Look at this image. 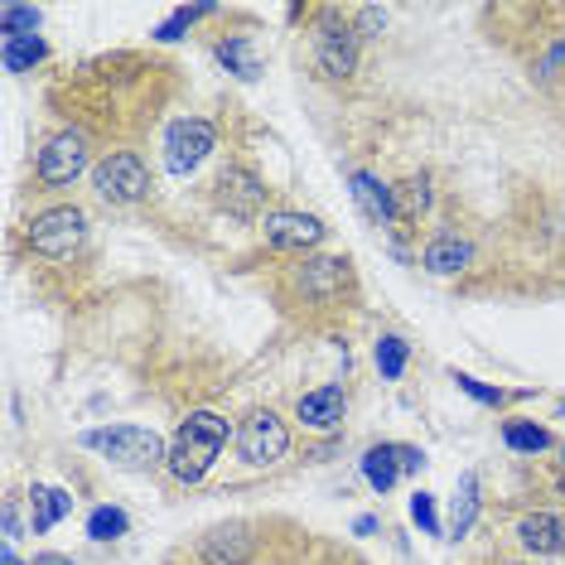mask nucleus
<instances>
[{
    "mask_svg": "<svg viewBox=\"0 0 565 565\" xmlns=\"http://www.w3.org/2000/svg\"><path fill=\"white\" fill-rule=\"evenodd\" d=\"M411 522H416L426 536H440V512H435V493H426V488H416V493H411Z\"/></svg>",
    "mask_w": 565,
    "mask_h": 565,
    "instance_id": "27",
    "label": "nucleus"
},
{
    "mask_svg": "<svg viewBox=\"0 0 565 565\" xmlns=\"http://www.w3.org/2000/svg\"><path fill=\"white\" fill-rule=\"evenodd\" d=\"M455 387L465 392V396H473V402H483V406H503V402H512V392H503V387H483L479 377H469V372H455Z\"/></svg>",
    "mask_w": 565,
    "mask_h": 565,
    "instance_id": "28",
    "label": "nucleus"
},
{
    "mask_svg": "<svg viewBox=\"0 0 565 565\" xmlns=\"http://www.w3.org/2000/svg\"><path fill=\"white\" fill-rule=\"evenodd\" d=\"M83 445L97 449V455H107L111 465H121V469H156V465H164V455H170V445H164L156 430H146V426L87 430Z\"/></svg>",
    "mask_w": 565,
    "mask_h": 565,
    "instance_id": "2",
    "label": "nucleus"
},
{
    "mask_svg": "<svg viewBox=\"0 0 565 565\" xmlns=\"http://www.w3.org/2000/svg\"><path fill=\"white\" fill-rule=\"evenodd\" d=\"M353 199L358 209H363L377 227H396V199H392V184H382V179H372L367 170L353 174Z\"/></svg>",
    "mask_w": 565,
    "mask_h": 565,
    "instance_id": "16",
    "label": "nucleus"
},
{
    "mask_svg": "<svg viewBox=\"0 0 565 565\" xmlns=\"http://www.w3.org/2000/svg\"><path fill=\"white\" fill-rule=\"evenodd\" d=\"M518 542L532 551V556H561L565 551V522L556 512H526L518 522Z\"/></svg>",
    "mask_w": 565,
    "mask_h": 565,
    "instance_id": "14",
    "label": "nucleus"
},
{
    "mask_svg": "<svg viewBox=\"0 0 565 565\" xmlns=\"http://www.w3.org/2000/svg\"><path fill=\"white\" fill-rule=\"evenodd\" d=\"M503 445L518 449V455H542V449H551V430L526 426V420H508V426H503Z\"/></svg>",
    "mask_w": 565,
    "mask_h": 565,
    "instance_id": "24",
    "label": "nucleus"
},
{
    "mask_svg": "<svg viewBox=\"0 0 565 565\" xmlns=\"http://www.w3.org/2000/svg\"><path fill=\"white\" fill-rule=\"evenodd\" d=\"M266 199H271V189H266V179L247 170V164H227V170L217 174V209L227 217H237V223H256V217L266 213Z\"/></svg>",
    "mask_w": 565,
    "mask_h": 565,
    "instance_id": "5",
    "label": "nucleus"
},
{
    "mask_svg": "<svg viewBox=\"0 0 565 565\" xmlns=\"http://www.w3.org/2000/svg\"><path fill=\"white\" fill-rule=\"evenodd\" d=\"M126 532H131V518L121 508H93V518H87V536L93 542H117Z\"/></svg>",
    "mask_w": 565,
    "mask_h": 565,
    "instance_id": "25",
    "label": "nucleus"
},
{
    "mask_svg": "<svg viewBox=\"0 0 565 565\" xmlns=\"http://www.w3.org/2000/svg\"><path fill=\"white\" fill-rule=\"evenodd\" d=\"M295 416H300L305 430H319V435L339 430V420H343V387H315V392H305L300 402H295Z\"/></svg>",
    "mask_w": 565,
    "mask_h": 565,
    "instance_id": "13",
    "label": "nucleus"
},
{
    "mask_svg": "<svg viewBox=\"0 0 565 565\" xmlns=\"http://www.w3.org/2000/svg\"><path fill=\"white\" fill-rule=\"evenodd\" d=\"M286 449H290V430L280 426L276 411H252V416L242 420L237 455L247 459L252 469H266V465H276V459H286Z\"/></svg>",
    "mask_w": 565,
    "mask_h": 565,
    "instance_id": "6",
    "label": "nucleus"
},
{
    "mask_svg": "<svg viewBox=\"0 0 565 565\" xmlns=\"http://www.w3.org/2000/svg\"><path fill=\"white\" fill-rule=\"evenodd\" d=\"M556 488H561V498H565V473H561V479H556Z\"/></svg>",
    "mask_w": 565,
    "mask_h": 565,
    "instance_id": "35",
    "label": "nucleus"
},
{
    "mask_svg": "<svg viewBox=\"0 0 565 565\" xmlns=\"http://www.w3.org/2000/svg\"><path fill=\"white\" fill-rule=\"evenodd\" d=\"M73 512V498L63 488H34L30 493V526L34 532H54V526Z\"/></svg>",
    "mask_w": 565,
    "mask_h": 565,
    "instance_id": "18",
    "label": "nucleus"
},
{
    "mask_svg": "<svg viewBox=\"0 0 565 565\" xmlns=\"http://www.w3.org/2000/svg\"><path fill=\"white\" fill-rule=\"evenodd\" d=\"M34 565H78L73 556H58V551H44V556H34Z\"/></svg>",
    "mask_w": 565,
    "mask_h": 565,
    "instance_id": "32",
    "label": "nucleus"
},
{
    "mask_svg": "<svg viewBox=\"0 0 565 565\" xmlns=\"http://www.w3.org/2000/svg\"><path fill=\"white\" fill-rule=\"evenodd\" d=\"M0 526H6V546H15L20 542V508L15 503H6V512H0Z\"/></svg>",
    "mask_w": 565,
    "mask_h": 565,
    "instance_id": "30",
    "label": "nucleus"
},
{
    "mask_svg": "<svg viewBox=\"0 0 565 565\" xmlns=\"http://www.w3.org/2000/svg\"><path fill=\"white\" fill-rule=\"evenodd\" d=\"M382 24H387V10H377V6H363V10H358V40H363V34H377Z\"/></svg>",
    "mask_w": 565,
    "mask_h": 565,
    "instance_id": "29",
    "label": "nucleus"
},
{
    "mask_svg": "<svg viewBox=\"0 0 565 565\" xmlns=\"http://www.w3.org/2000/svg\"><path fill=\"white\" fill-rule=\"evenodd\" d=\"M392 199H396V233H416V223L430 213V179L426 174H411L402 184H392Z\"/></svg>",
    "mask_w": 565,
    "mask_h": 565,
    "instance_id": "15",
    "label": "nucleus"
},
{
    "mask_svg": "<svg viewBox=\"0 0 565 565\" xmlns=\"http://www.w3.org/2000/svg\"><path fill=\"white\" fill-rule=\"evenodd\" d=\"M363 479L377 488V493H387V488L402 479V459H396V445H372L363 455Z\"/></svg>",
    "mask_w": 565,
    "mask_h": 565,
    "instance_id": "21",
    "label": "nucleus"
},
{
    "mask_svg": "<svg viewBox=\"0 0 565 565\" xmlns=\"http://www.w3.org/2000/svg\"><path fill=\"white\" fill-rule=\"evenodd\" d=\"M262 233H266V242L271 247H286V252H310V247H319L324 242V223L319 217H310V213H266L262 217Z\"/></svg>",
    "mask_w": 565,
    "mask_h": 565,
    "instance_id": "11",
    "label": "nucleus"
},
{
    "mask_svg": "<svg viewBox=\"0 0 565 565\" xmlns=\"http://www.w3.org/2000/svg\"><path fill=\"white\" fill-rule=\"evenodd\" d=\"M315 68L324 73L329 83L353 78V68H358V30L339 10H324V24H319V34H315Z\"/></svg>",
    "mask_w": 565,
    "mask_h": 565,
    "instance_id": "3",
    "label": "nucleus"
},
{
    "mask_svg": "<svg viewBox=\"0 0 565 565\" xmlns=\"http://www.w3.org/2000/svg\"><path fill=\"white\" fill-rule=\"evenodd\" d=\"M213 121H203V117H184V121H174L170 131H164V170L170 174H194L203 160H209V150H213Z\"/></svg>",
    "mask_w": 565,
    "mask_h": 565,
    "instance_id": "8",
    "label": "nucleus"
},
{
    "mask_svg": "<svg viewBox=\"0 0 565 565\" xmlns=\"http://www.w3.org/2000/svg\"><path fill=\"white\" fill-rule=\"evenodd\" d=\"M223 445H227V420L217 416V411H194V416L174 430L170 455H164V469H170L179 483H199L203 473L217 465Z\"/></svg>",
    "mask_w": 565,
    "mask_h": 565,
    "instance_id": "1",
    "label": "nucleus"
},
{
    "mask_svg": "<svg viewBox=\"0 0 565 565\" xmlns=\"http://www.w3.org/2000/svg\"><path fill=\"white\" fill-rule=\"evenodd\" d=\"M473 518H479V479L473 473H465L459 479V493H455V508H449V526H455V536H465Z\"/></svg>",
    "mask_w": 565,
    "mask_h": 565,
    "instance_id": "23",
    "label": "nucleus"
},
{
    "mask_svg": "<svg viewBox=\"0 0 565 565\" xmlns=\"http://www.w3.org/2000/svg\"><path fill=\"white\" fill-rule=\"evenodd\" d=\"M203 565H247L256 556V536H252V526H213L209 536H203Z\"/></svg>",
    "mask_w": 565,
    "mask_h": 565,
    "instance_id": "12",
    "label": "nucleus"
},
{
    "mask_svg": "<svg viewBox=\"0 0 565 565\" xmlns=\"http://www.w3.org/2000/svg\"><path fill=\"white\" fill-rule=\"evenodd\" d=\"M353 532H358V536H372V532H377V518H358Z\"/></svg>",
    "mask_w": 565,
    "mask_h": 565,
    "instance_id": "33",
    "label": "nucleus"
},
{
    "mask_svg": "<svg viewBox=\"0 0 565 565\" xmlns=\"http://www.w3.org/2000/svg\"><path fill=\"white\" fill-rule=\"evenodd\" d=\"M396 459H402V473H420V469H426V455H420V449H411V445H396Z\"/></svg>",
    "mask_w": 565,
    "mask_h": 565,
    "instance_id": "31",
    "label": "nucleus"
},
{
    "mask_svg": "<svg viewBox=\"0 0 565 565\" xmlns=\"http://www.w3.org/2000/svg\"><path fill=\"white\" fill-rule=\"evenodd\" d=\"M93 184L107 203H140L150 194V174H146V164H140V156H131V150H111V156L93 170Z\"/></svg>",
    "mask_w": 565,
    "mask_h": 565,
    "instance_id": "7",
    "label": "nucleus"
},
{
    "mask_svg": "<svg viewBox=\"0 0 565 565\" xmlns=\"http://www.w3.org/2000/svg\"><path fill=\"white\" fill-rule=\"evenodd\" d=\"M0 58H6L10 73H30L34 63L49 58V44L40 34H6V40H0Z\"/></svg>",
    "mask_w": 565,
    "mask_h": 565,
    "instance_id": "20",
    "label": "nucleus"
},
{
    "mask_svg": "<svg viewBox=\"0 0 565 565\" xmlns=\"http://www.w3.org/2000/svg\"><path fill=\"white\" fill-rule=\"evenodd\" d=\"M217 63H223V68L233 73V78H242V83L262 78V58H256V44L247 40V34H233V40L217 44Z\"/></svg>",
    "mask_w": 565,
    "mask_h": 565,
    "instance_id": "19",
    "label": "nucleus"
},
{
    "mask_svg": "<svg viewBox=\"0 0 565 565\" xmlns=\"http://www.w3.org/2000/svg\"><path fill=\"white\" fill-rule=\"evenodd\" d=\"M561 455H565V445H561Z\"/></svg>",
    "mask_w": 565,
    "mask_h": 565,
    "instance_id": "37",
    "label": "nucleus"
},
{
    "mask_svg": "<svg viewBox=\"0 0 565 565\" xmlns=\"http://www.w3.org/2000/svg\"><path fill=\"white\" fill-rule=\"evenodd\" d=\"M561 416H565V406H561Z\"/></svg>",
    "mask_w": 565,
    "mask_h": 565,
    "instance_id": "36",
    "label": "nucleus"
},
{
    "mask_svg": "<svg viewBox=\"0 0 565 565\" xmlns=\"http://www.w3.org/2000/svg\"><path fill=\"white\" fill-rule=\"evenodd\" d=\"M406 358H411V349H406V339H396V333H382L377 349H372V363H377L382 382H396V377H402V372H406Z\"/></svg>",
    "mask_w": 565,
    "mask_h": 565,
    "instance_id": "22",
    "label": "nucleus"
},
{
    "mask_svg": "<svg viewBox=\"0 0 565 565\" xmlns=\"http://www.w3.org/2000/svg\"><path fill=\"white\" fill-rule=\"evenodd\" d=\"M87 170V140L78 131H58L40 150V184H73Z\"/></svg>",
    "mask_w": 565,
    "mask_h": 565,
    "instance_id": "10",
    "label": "nucleus"
},
{
    "mask_svg": "<svg viewBox=\"0 0 565 565\" xmlns=\"http://www.w3.org/2000/svg\"><path fill=\"white\" fill-rule=\"evenodd\" d=\"M0 565H20V556H15V546H6V551H0Z\"/></svg>",
    "mask_w": 565,
    "mask_h": 565,
    "instance_id": "34",
    "label": "nucleus"
},
{
    "mask_svg": "<svg viewBox=\"0 0 565 565\" xmlns=\"http://www.w3.org/2000/svg\"><path fill=\"white\" fill-rule=\"evenodd\" d=\"M420 262H426V271L430 276H459L465 271V266L473 262V247L465 237H430L426 242V252H420Z\"/></svg>",
    "mask_w": 565,
    "mask_h": 565,
    "instance_id": "17",
    "label": "nucleus"
},
{
    "mask_svg": "<svg viewBox=\"0 0 565 565\" xmlns=\"http://www.w3.org/2000/svg\"><path fill=\"white\" fill-rule=\"evenodd\" d=\"M83 233H87L83 209H49V213H40L30 227H24V242H30V252L49 256V262H63V256L78 252Z\"/></svg>",
    "mask_w": 565,
    "mask_h": 565,
    "instance_id": "4",
    "label": "nucleus"
},
{
    "mask_svg": "<svg viewBox=\"0 0 565 565\" xmlns=\"http://www.w3.org/2000/svg\"><path fill=\"white\" fill-rule=\"evenodd\" d=\"M349 262L343 256H310V262H300L290 271V290L300 295V300H315V305H333L343 290H349Z\"/></svg>",
    "mask_w": 565,
    "mask_h": 565,
    "instance_id": "9",
    "label": "nucleus"
},
{
    "mask_svg": "<svg viewBox=\"0 0 565 565\" xmlns=\"http://www.w3.org/2000/svg\"><path fill=\"white\" fill-rule=\"evenodd\" d=\"M40 20L44 15L34 6H0V40H6V34H34Z\"/></svg>",
    "mask_w": 565,
    "mask_h": 565,
    "instance_id": "26",
    "label": "nucleus"
}]
</instances>
